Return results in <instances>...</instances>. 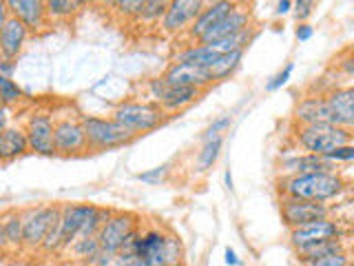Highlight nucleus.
Listing matches in <instances>:
<instances>
[{
	"label": "nucleus",
	"mask_w": 354,
	"mask_h": 266,
	"mask_svg": "<svg viewBox=\"0 0 354 266\" xmlns=\"http://www.w3.org/2000/svg\"><path fill=\"white\" fill-rule=\"evenodd\" d=\"M171 3L173 0H144L140 14L133 22H138L142 27H158L162 18L166 16V11H169Z\"/></svg>",
	"instance_id": "nucleus-30"
},
{
	"label": "nucleus",
	"mask_w": 354,
	"mask_h": 266,
	"mask_svg": "<svg viewBox=\"0 0 354 266\" xmlns=\"http://www.w3.org/2000/svg\"><path fill=\"white\" fill-rule=\"evenodd\" d=\"M164 266H186V262L182 260V262H171V264H164Z\"/></svg>",
	"instance_id": "nucleus-57"
},
{
	"label": "nucleus",
	"mask_w": 354,
	"mask_h": 266,
	"mask_svg": "<svg viewBox=\"0 0 354 266\" xmlns=\"http://www.w3.org/2000/svg\"><path fill=\"white\" fill-rule=\"evenodd\" d=\"M330 162L341 164V162H354V144H343V147L330 151L328 155H324Z\"/></svg>",
	"instance_id": "nucleus-42"
},
{
	"label": "nucleus",
	"mask_w": 354,
	"mask_h": 266,
	"mask_svg": "<svg viewBox=\"0 0 354 266\" xmlns=\"http://www.w3.org/2000/svg\"><path fill=\"white\" fill-rule=\"evenodd\" d=\"M142 5H144V0H118L111 14H113L122 22H124V20H131L133 22V20H136V16L140 14Z\"/></svg>",
	"instance_id": "nucleus-35"
},
{
	"label": "nucleus",
	"mask_w": 354,
	"mask_h": 266,
	"mask_svg": "<svg viewBox=\"0 0 354 266\" xmlns=\"http://www.w3.org/2000/svg\"><path fill=\"white\" fill-rule=\"evenodd\" d=\"M31 153L29 151V142H27V133L25 127H16L11 125L0 133V164H9L16 162L22 155Z\"/></svg>",
	"instance_id": "nucleus-21"
},
{
	"label": "nucleus",
	"mask_w": 354,
	"mask_h": 266,
	"mask_svg": "<svg viewBox=\"0 0 354 266\" xmlns=\"http://www.w3.org/2000/svg\"><path fill=\"white\" fill-rule=\"evenodd\" d=\"M292 71H295V64H292V62H288L286 66H281V69L277 71L268 82H266V91H268V94H274V91H279V89H283L288 82H290Z\"/></svg>",
	"instance_id": "nucleus-37"
},
{
	"label": "nucleus",
	"mask_w": 354,
	"mask_h": 266,
	"mask_svg": "<svg viewBox=\"0 0 354 266\" xmlns=\"http://www.w3.org/2000/svg\"><path fill=\"white\" fill-rule=\"evenodd\" d=\"M53 140H55V155H64V158H71V155H84V153L91 151L88 149L86 133H84L80 116L55 118Z\"/></svg>",
	"instance_id": "nucleus-7"
},
{
	"label": "nucleus",
	"mask_w": 354,
	"mask_h": 266,
	"mask_svg": "<svg viewBox=\"0 0 354 266\" xmlns=\"http://www.w3.org/2000/svg\"><path fill=\"white\" fill-rule=\"evenodd\" d=\"M95 3L97 0H73V7H75V11H82L86 7H93Z\"/></svg>",
	"instance_id": "nucleus-54"
},
{
	"label": "nucleus",
	"mask_w": 354,
	"mask_h": 266,
	"mask_svg": "<svg viewBox=\"0 0 354 266\" xmlns=\"http://www.w3.org/2000/svg\"><path fill=\"white\" fill-rule=\"evenodd\" d=\"M339 251H346V247H343V240L341 238H332V240H321V242H313V244H304V247L295 249V255H297V260L306 266L308 262H315L319 258H326V255L339 253Z\"/></svg>",
	"instance_id": "nucleus-25"
},
{
	"label": "nucleus",
	"mask_w": 354,
	"mask_h": 266,
	"mask_svg": "<svg viewBox=\"0 0 354 266\" xmlns=\"http://www.w3.org/2000/svg\"><path fill=\"white\" fill-rule=\"evenodd\" d=\"M113 209L97 204H60V229H62V247L64 251L77 238L97 236L104 222L113 215Z\"/></svg>",
	"instance_id": "nucleus-2"
},
{
	"label": "nucleus",
	"mask_w": 354,
	"mask_h": 266,
	"mask_svg": "<svg viewBox=\"0 0 354 266\" xmlns=\"http://www.w3.org/2000/svg\"><path fill=\"white\" fill-rule=\"evenodd\" d=\"M22 211V231H25V251H40L49 229L60 220V204H33Z\"/></svg>",
	"instance_id": "nucleus-6"
},
{
	"label": "nucleus",
	"mask_w": 354,
	"mask_h": 266,
	"mask_svg": "<svg viewBox=\"0 0 354 266\" xmlns=\"http://www.w3.org/2000/svg\"><path fill=\"white\" fill-rule=\"evenodd\" d=\"M224 184H226V188H228L230 193L235 191V182H232V173H230V169L224 171Z\"/></svg>",
	"instance_id": "nucleus-55"
},
{
	"label": "nucleus",
	"mask_w": 354,
	"mask_h": 266,
	"mask_svg": "<svg viewBox=\"0 0 354 266\" xmlns=\"http://www.w3.org/2000/svg\"><path fill=\"white\" fill-rule=\"evenodd\" d=\"M335 162H330L324 155L317 153H288L277 162V177L279 175H297V173H321V171H337Z\"/></svg>",
	"instance_id": "nucleus-15"
},
{
	"label": "nucleus",
	"mask_w": 354,
	"mask_h": 266,
	"mask_svg": "<svg viewBox=\"0 0 354 266\" xmlns=\"http://www.w3.org/2000/svg\"><path fill=\"white\" fill-rule=\"evenodd\" d=\"M346 266H354V260H350V262H348Z\"/></svg>",
	"instance_id": "nucleus-58"
},
{
	"label": "nucleus",
	"mask_w": 354,
	"mask_h": 266,
	"mask_svg": "<svg viewBox=\"0 0 354 266\" xmlns=\"http://www.w3.org/2000/svg\"><path fill=\"white\" fill-rule=\"evenodd\" d=\"M352 142V131L332 125V122H317V125H295V144L306 153L328 155L343 144Z\"/></svg>",
	"instance_id": "nucleus-4"
},
{
	"label": "nucleus",
	"mask_w": 354,
	"mask_h": 266,
	"mask_svg": "<svg viewBox=\"0 0 354 266\" xmlns=\"http://www.w3.org/2000/svg\"><path fill=\"white\" fill-rule=\"evenodd\" d=\"M11 127V107H0V133Z\"/></svg>",
	"instance_id": "nucleus-49"
},
{
	"label": "nucleus",
	"mask_w": 354,
	"mask_h": 266,
	"mask_svg": "<svg viewBox=\"0 0 354 266\" xmlns=\"http://www.w3.org/2000/svg\"><path fill=\"white\" fill-rule=\"evenodd\" d=\"M9 7H7V0H0V31H3V27L7 25L9 20Z\"/></svg>",
	"instance_id": "nucleus-51"
},
{
	"label": "nucleus",
	"mask_w": 354,
	"mask_h": 266,
	"mask_svg": "<svg viewBox=\"0 0 354 266\" xmlns=\"http://www.w3.org/2000/svg\"><path fill=\"white\" fill-rule=\"evenodd\" d=\"M219 58V53L215 49H210L208 44L202 42H191V44H184L175 53L171 62H193V64H202V66H210L215 60Z\"/></svg>",
	"instance_id": "nucleus-24"
},
{
	"label": "nucleus",
	"mask_w": 354,
	"mask_h": 266,
	"mask_svg": "<svg viewBox=\"0 0 354 266\" xmlns=\"http://www.w3.org/2000/svg\"><path fill=\"white\" fill-rule=\"evenodd\" d=\"M29 36H31L29 29L22 25L20 20L9 18L3 31H0V55H3V58L18 60L20 53L27 47Z\"/></svg>",
	"instance_id": "nucleus-20"
},
{
	"label": "nucleus",
	"mask_w": 354,
	"mask_h": 266,
	"mask_svg": "<svg viewBox=\"0 0 354 266\" xmlns=\"http://www.w3.org/2000/svg\"><path fill=\"white\" fill-rule=\"evenodd\" d=\"M7 7L9 16L20 20L29 29V33H42L51 25L44 0H7Z\"/></svg>",
	"instance_id": "nucleus-16"
},
{
	"label": "nucleus",
	"mask_w": 354,
	"mask_h": 266,
	"mask_svg": "<svg viewBox=\"0 0 354 266\" xmlns=\"http://www.w3.org/2000/svg\"><path fill=\"white\" fill-rule=\"evenodd\" d=\"M279 213L288 229H297L308 224V222L330 218V206L328 202H313V200L279 197Z\"/></svg>",
	"instance_id": "nucleus-9"
},
{
	"label": "nucleus",
	"mask_w": 354,
	"mask_h": 266,
	"mask_svg": "<svg viewBox=\"0 0 354 266\" xmlns=\"http://www.w3.org/2000/svg\"><path fill=\"white\" fill-rule=\"evenodd\" d=\"M237 5H239V0H208V5L202 9V14L197 16V20L188 27L184 36L191 42H197L210 27H215L217 22L224 20Z\"/></svg>",
	"instance_id": "nucleus-17"
},
{
	"label": "nucleus",
	"mask_w": 354,
	"mask_h": 266,
	"mask_svg": "<svg viewBox=\"0 0 354 266\" xmlns=\"http://www.w3.org/2000/svg\"><path fill=\"white\" fill-rule=\"evenodd\" d=\"M82 127L86 133V142L91 151H111V149H120L127 147L136 136L122 127L115 118H104V116H80Z\"/></svg>",
	"instance_id": "nucleus-5"
},
{
	"label": "nucleus",
	"mask_w": 354,
	"mask_h": 266,
	"mask_svg": "<svg viewBox=\"0 0 354 266\" xmlns=\"http://www.w3.org/2000/svg\"><path fill=\"white\" fill-rule=\"evenodd\" d=\"M164 260H166V264H171V262H182V260H184V244H182L180 236H175L173 231L166 233Z\"/></svg>",
	"instance_id": "nucleus-34"
},
{
	"label": "nucleus",
	"mask_w": 354,
	"mask_h": 266,
	"mask_svg": "<svg viewBox=\"0 0 354 266\" xmlns=\"http://www.w3.org/2000/svg\"><path fill=\"white\" fill-rule=\"evenodd\" d=\"M202 96H204V91L197 87H171L169 85L164 98L160 100V107L164 109V114L171 118V116L182 114V111L188 109L191 105H195Z\"/></svg>",
	"instance_id": "nucleus-22"
},
{
	"label": "nucleus",
	"mask_w": 354,
	"mask_h": 266,
	"mask_svg": "<svg viewBox=\"0 0 354 266\" xmlns=\"http://www.w3.org/2000/svg\"><path fill=\"white\" fill-rule=\"evenodd\" d=\"M208 5V0H173L166 16L160 22V29L166 36H182L188 27L202 14V9Z\"/></svg>",
	"instance_id": "nucleus-11"
},
{
	"label": "nucleus",
	"mask_w": 354,
	"mask_h": 266,
	"mask_svg": "<svg viewBox=\"0 0 354 266\" xmlns=\"http://www.w3.org/2000/svg\"><path fill=\"white\" fill-rule=\"evenodd\" d=\"M9 242V253L25 251V231H22V211L20 209H7L5 213H0Z\"/></svg>",
	"instance_id": "nucleus-26"
},
{
	"label": "nucleus",
	"mask_w": 354,
	"mask_h": 266,
	"mask_svg": "<svg viewBox=\"0 0 354 266\" xmlns=\"http://www.w3.org/2000/svg\"><path fill=\"white\" fill-rule=\"evenodd\" d=\"M0 253H9V242H7V233H5L3 218H0Z\"/></svg>",
	"instance_id": "nucleus-52"
},
{
	"label": "nucleus",
	"mask_w": 354,
	"mask_h": 266,
	"mask_svg": "<svg viewBox=\"0 0 354 266\" xmlns=\"http://www.w3.org/2000/svg\"><path fill=\"white\" fill-rule=\"evenodd\" d=\"M0 107H5V105H3V98H0Z\"/></svg>",
	"instance_id": "nucleus-59"
},
{
	"label": "nucleus",
	"mask_w": 354,
	"mask_h": 266,
	"mask_svg": "<svg viewBox=\"0 0 354 266\" xmlns=\"http://www.w3.org/2000/svg\"><path fill=\"white\" fill-rule=\"evenodd\" d=\"M292 14V0H277V7H274V16L281 18Z\"/></svg>",
	"instance_id": "nucleus-48"
},
{
	"label": "nucleus",
	"mask_w": 354,
	"mask_h": 266,
	"mask_svg": "<svg viewBox=\"0 0 354 266\" xmlns=\"http://www.w3.org/2000/svg\"><path fill=\"white\" fill-rule=\"evenodd\" d=\"M295 125H317V122H330V109L324 94H310L304 96L295 105L292 111Z\"/></svg>",
	"instance_id": "nucleus-19"
},
{
	"label": "nucleus",
	"mask_w": 354,
	"mask_h": 266,
	"mask_svg": "<svg viewBox=\"0 0 354 266\" xmlns=\"http://www.w3.org/2000/svg\"><path fill=\"white\" fill-rule=\"evenodd\" d=\"M53 125L55 120L49 111H31L25 122V133L29 142V151L51 158L55 155V140H53Z\"/></svg>",
	"instance_id": "nucleus-8"
},
{
	"label": "nucleus",
	"mask_w": 354,
	"mask_h": 266,
	"mask_svg": "<svg viewBox=\"0 0 354 266\" xmlns=\"http://www.w3.org/2000/svg\"><path fill=\"white\" fill-rule=\"evenodd\" d=\"M332 238H343L341 224L332 218L315 220V222H308L304 227L288 229V244H290L292 249L304 247V244L321 242V240H332Z\"/></svg>",
	"instance_id": "nucleus-13"
},
{
	"label": "nucleus",
	"mask_w": 354,
	"mask_h": 266,
	"mask_svg": "<svg viewBox=\"0 0 354 266\" xmlns=\"http://www.w3.org/2000/svg\"><path fill=\"white\" fill-rule=\"evenodd\" d=\"M313 36H315V27L310 25V22H297V29H295L297 42H308Z\"/></svg>",
	"instance_id": "nucleus-44"
},
{
	"label": "nucleus",
	"mask_w": 354,
	"mask_h": 266,
	"mask_svg": "<svg viewBox=\"0 0 354 266\" xmlns=\"http://www.w3.org/2000/svg\"><path fill=\"white\" fill-rule=\"evenodd\" d=\"M352 87H354V85H352Z\"/></svg>",
	"instance_id": "nucleus-60"
},
{
	"label": "nucleus",
	"mask_w": 354,
	"mask_h": 266,
	"mask_svg": "<svg viewBox=\"0 0 354 266\" xmlns=\"http://www.w3.org/2000/svg\"><path fill=\"white\" fill-rule=\"evenodd\" d=\"M44 7L51 22H64L75 14L73 0H44Z\"/></svg>",
	"instance_id": "nucleus-33"
},
{
	"label": "nucleus",
	"mask_w": 354,
	"mask_h": 266,
	"mask_svg": "<svg viewBox=\"0 0 354 266\" xmlns=\"http://www.w3.org/2000/svg\"><path fill=\"white\" fill-rule=\"evenodd\" d=\"M352 258L348 255V251H339V253H332L326 255V258H319L315 262H308L306 266H346Z\"/></svg>",
	"instance_id": "nucleus-41"
},
{
	"label": "nucleus",
	"mask_w": 354,
	"mask_h": 266,
	"mask_svg": "<svg viewBox=\"0 0 354 266\" xmlns=\"http://www.w3.org/2000/svg\"><path fill=\"white\" fill-rule=\"evenodd\" d=\"M18 69V60H11V58H3L0 55V76H7V78H14Z\"/></svg>",
	"instance_id": "nucleus-45"
},
{
	"label": "nucleus",
	"mask_w": 354,
	"mask_h": 266,
	"mask_svg": "<svg viewBox=\"0 0 354 266\" xmlns=\"http://www.w3.org/2000/svg\"><path fill=\"white\" fill-rule=\"evenodd\" d=\"M111 118H115L122 127H127L133 136H144L155 129H160L169 116L164 114V109L153 103V100H122L120 105H115Z\"/></svg>",
	"instance_id": "nucleus-3"
},
{
	"label": "nucleus",
	"mask_w": 354,
	"mask_h": 266,
	"mask_svg": "<svg viewBox=\"0 0 354 266\" xmlns=\"http://www.w3.org/2000/svg\"><path fill=\"white\" fill-rule=\"evenodd\" d=\"M66 251H71L75 255V260H80L84 262L86 266L91 264V260L95 258V255L102 251L100 249V242H97V236H84V238H77L69 249Z\"/></svg>",
	"instance_id": "nucleus-31"
},
{
	"label": "nucleus",
	"mask_w": 354,
	"mask_h": 266,
	"mask_svg": "<svg viewBox=\"0 0 354 266\" xmlns=\"http://www.w3.org/2000/svg\"><path fill=\"white\" fill-rule=\"evenodd\" d=\"M138 260V253H127V251H120L115 253L113 258V266H133Z\"/></svg>",
	"instance_id": "nucleus-46"
},
{
	"label": "nucleus",
	"mask_w": 354,
	"mask_h": 266,
	"mask_svg": "<svg viewBox=\"0 0 354 266\" xmlns=\"http://www.w3.org/2000/svg\"><path fill=\"white\" fill-rule=\"evenodd\" d=\"M162 76L171 87H197L206 91L208 87L215 85L213 76H210V66L193 62H169Z\"/></svg>",
	"instance_id": "nucleus-12"
},
{
	"label": "nucleus",
	"mask_w": 354,
	"mask_h": 266,
	"mask_svg": "<svg viewBox=\"0 0 354 266\" xmlns=\"http://www.w3.org/2000/svg\"><path fill=\"white\" fill-rule=\"evenodd\" d=\"M166 229L151 227L147 231H142V236L138 240V258L149 260L153 266H164V242H166Z\"/></svg>",
	"instance_id": "nucleus-23"
},
{
	"label": "nucleus",
	"mask_w": 354,
	"mask_h": 266,
	"mask_svg": "<svg viewBox=\"0 0 354 266\" xmlns=\"http://www.w3.org/2000/svg\"><path fill=\"white\" fill-rule=\"evenodd\" d=\"M274 184L279 197L313 200V202H330L346 188V180L339 175V171L279 175Z\"/></svg>",
	"instance_id": "nucleus-1"
},
{
	"label": "nucleus",
	"mask_w": 354,
	"mask_h": 266,
	"mask_svg": "<svg viewBox=\"0 0 354 266\" xmlns=\"http://www.w3.org/2000/svg\"><path fill=\"white\" fill-rule=\"evenodd\" d=\"M243 49H235V51H226V53H219V58L210 64V76H213V82H221V80H228L232 78L239 66L243 62Z\"/></svg>",
	"instance_id": "nucleus-27"
},
{
	"label": "nucleus",
	"mask_w": 354,
	"mask_h": 266,
	"mask_svg": "<svg viewBox=\"0 0 354 266\" xmlns=\"http://www.w3.org/2000/svg\"><path fill=\"white\" fill-rule=\"evenodd\" d=\"M335 66H337V71L341 76H346V78H350V80H354V51H348V53L339 55Z\"/></svg>",
	"instance_id": "nucleus-43"
},
{
	"label": "nucleus",
	"mask_w": 354,
	"mask_h": 266,
	"mask_svg": "<svg viewBox=\"0 0 354 266\" xmlns=\"http://www.w3.org/2000/svg\"><path fill=\"white\" fill-rule=\"evenodd\" d=\"M133 266H153V264H151L149 260H144V258H138V260H136V264H133Z\"/></svg>",
	"instance_id": "nucleus-56"
},
{
	"label": "nucleus",
	"mask_w": 354,
	"mask_h": 266,
	"mask_svg": "<svg viewBox=\"0 0 354 266\" xmlns=\"http://www.w3.org/2000/svg\"><path fill=\"white\" fill-rule=\"evenodd\" d=\"M330 109V122L337 127L354 131V87H330L324 91Z\"/></svg>",
	"instance_id": "nucleus-14"
},
{
	"label": "nucleus",
	"mask_w": 354,
	"mask_h": 266,
	"mask_svg": "<svg viewBox=\"0 0 354 266\" xmlns=\"http://www.w3.org/2000/svg\"><path fill=\"white\" fill-rule=\"evenodd\" d=\"M166 89H169V82L164 80V76H153L147 80V85H144V94H147V100H153V103L160 105V100L164 98Z\"/></svg>",
	"instance_id": "nucleus-36"
},
{
	"label": "nucleus",
	"mask_w": 354,
	"mask_h": 266,
	"mask_svg": "<svg viewBox=\"0 0 354 266\" xmlns=\"http://www.w3.org/2000/svg\"><path fill=\"white\" fill-rule=\"evenodd\" d=\"M138 227H140V218L136 213H131V211H115L102 224V229L97 231L100 249L104 253L115 255L122 249V244H124V238Z\"/></svg>",
	"instance_id": "nucleus-10"
},
{
	"label": "nucleus",
	"mask_w": 354,
	"mask_h": 266,
	"mask_svg": "<svg viewBox=\"0 0 354 266\" xmlns=\"http://www.w3.org/2000/svg\"><path fill=\"white\" fill-rule=\"evenodd\" d=\"M230 125H232V116H230V114H224V116L215 118V120L210 122V125L206 127L202 140H210V138H219V136H224V133L230 129Z\"/></svg>",
	"instance_id": "nucleus-39"
},
{
	"label": "nucleus",
	"mask_w": 354,
	"mask_h": 266,
	"mask_svg": "<svg viewBox=\"0 0 354 266\" xmlns=\"http://www.w3.org/2000/svg\"><path fill=\"white\" fill-rule=\"evenodd\" d=\"M115 3H118V0H97L95 5L102 9V11H109V14H111V11H113V7H115Z\"/></svg>",
	"instance_id": "nucleus-53"
},
{
	"label": "nucleus",
	"mask_w": 354,
	"mask_h": 266,
	"mask_svg": "<svg viewBox=\"0 0 354 266\" xmlns=\"http://www.w3.org/2000/svg\"><path fill=\"white\" fill-rule=\"evenodd\" d=\"M224 262H226V266H241L239 255L232 251L230 247H226V251H224Z\"/></svg>",
	"instance_id": "nucleus-50"
},
{
	"label": "nucleus",
	"mask_w": 354,
	"mask_h": 266,
	"mask_svg": "<svg viewBox=\"0 0 354 266\" xmlns=\"http://www.w3.org/2000/svg\"><path fill=\"white\" fill-rule=\"evenodd\" d=\"M0 98H3L5 107H18L22 100L27 98V94L22 91V87L14 80V78L0 76Z\"/></svg>",
	"instance_id": "nucleus-32"
},
{
	"label": "nucleus",
	"mask_w": 354,
	"mask_h": 266,
	"mask_svg": "<svg viewBox=\"0 0 354 266\" xmlns=\"http://www.w3.org/2000/svg\"><path fill=\"white\" fill-rule=\"evenodd\" d=\"M250 25H252V9L239 3L224 20L217 22L215 27H210L197 42H202V44L215 42L219 38H226V36H232V33H239V31H243Z\"/></svg>",
	"instance_id": "nucleus-18"
},
{
	"label": "nucleus",
	"mask_w": 354,
	"mask_h": 266,
	"mask_svg": "<svg viewBox=\"0 0 354 266\" xmlns=\"http://www.w3.org/2000/svg\"><path fill=\"white\" fill-rule=\"evenodd\" d=\"M257 27L250 25L239 33H232V36H226V38H219L215 42H208L210 49H215L217 53H226V51H235V49H248V44H252V40L257 38Z\"/></svg>",
	"instance_id": "nucleus-29"
},
{
	"label": "nucleus",
	"mask_w": 354,
	"mask_h": 266,
	"mask_svg": "<svg viewBox=\"0 0 354 266\" xmlns=\"http://www.w3.org/2000/svg\"><path fill=\"white\" fill-rule=\"evenodd\" d=\"M221 149H224V136L204 140L197 155H195V173L204 175L213 169L219 160V155H221Z\"/></svg>",
	"instance_id": "nucleus-28"
},
{
	"label": "nucleus",
	"mask_w": 354,
	"mask_h": 266,
	"mask_svg": "<svg viewBox=\"0 0 354 266\" xmlns=\"http://www.w3.org/2000/svg\"><path fill=\"white\" fill-rule=\"evenodd\" d=\"M317 0H292V16L297 22H308V18L313 16Z\"/></svg>",
	"instance_id": "nucleus-40"
},
{
	"label": "nucleus",
	"mask_w": 354,
	"mask_h": 266,
	"mask_svg": "<svg viewBox=\"0 0 354 266\" xmlns=\"http://www.w3.org/2000/svg\"><path fill=\"white\" fill-rule=\"evenodd\" d=\"M171 173V164H162V166H155V169H149V171H144V173H138L136 177L140 182L144 184H153V186H158L162 184L166 177H169Z\"/></svg>",
	"instance_id": "nucleus-38"
},
{
	"label": "nucleus",
	"mask_w": 354,
	"mask_h": 266,
	"mask_svg": "<svg viewBox=\"0 0 354 266\" xmlns=\"http://www.w3.org/2000/svg\"><path fill=\"white\" fill-rule=\"evenodd\" d=\"M113 258H115V255L100 251V253L95 255V258L91 260V264H88V266H113Z\"/></svg>",
	"instance_id": "nucleus-47"
}]
</instances>
